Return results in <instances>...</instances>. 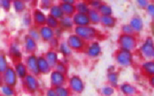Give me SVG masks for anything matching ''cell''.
Listing matches in <instances>:
<instances>
[{"label": "cell", "mask_w": 154, "mask_h": 96, "mask_svg": "<svg viewBox=\"0 0 154 96\" xmlns=\"http://www.w3.org/2000/svg\"><path fill=\"white\" fill-rule=\"evenodd\" d=\"M75 34L83 40H91L96 36V29L91 26H76L75 28Z\"/></svg>", "instance_id": "cell-1"}, {"label": "cell", "mask_w": 154, "mask_h": 96, "mask_svg": "<svg viewBox=\"0 0 154 96\" xmlns=\"http://www.w3.org/2000/svg\"><path fill=\"white\" fill-rule=\"evenodd\" d=\"M119 44L121 50L131 51L136 46V40L131 34H122L119 38Z\"/></svg>", "instance_id": "cell-2"}, {"label": "cell", "mask_w": 154, "mask_h": 96, "mask_svg": "<svg viewBox=\"0 0 154 96\" xmlns=\"http://www.w3.org/2000/svg\"><path fill=\"white\" fill-rule=\"evenodd\" d=\"M2 82L12 87L17 83V75L13 68L8 67L2 74Z\"/></svg>", "instance_id": "cell-3"}, {"label": "cell", "mask_w": 154, "mask_h": 96, "mask_svg": "<svg viewBox=\"0 0 154 96\" xmlns=\"http://www.w3.org/2000/svg\"><path fill=\"white\" fill-rule=\"evenodd\" d=\"M116 59L117 63L123 67L129 66L132 62V55L130 51L125 50H120L116 56Z\"/></svg>", "instance_id": "cell-4"}, {"label": "cell", "mask_w": 154, "mask_h": 96, "mask_svg": "<svg viewBox=\"0 0 154 96\" xmlns=\"http://www.w3.org/2000/svg\"><path fill=\"white\" fill-rule=\"evenodd\" d=\"M67 43L71 47V49L76 50L83 49L84 47V45H85L84 40L77 34H72V35L69 36Z\"/></svg>", "instance_id": "cell-5"}, {"label": "cell", "mask_w": 154, "mask_h": 96, "mask_svg": "<svg viewBox=\"0 0 154 96\" xmlns=\"http://www.w3.org/2000/svg\"><path fill=\"white\" fill-rule=\"evenodd\" d=\"M69 86L75 92L81 93L84 89V84L81 78L78 76H73L69 80Z\"/></svg>", "instance_id": "cell-6"}, {"label": "cell", "mask_w": 154, "mask_h": 96, "mask_svg": "<svg viewBox=\"0 0 154 96\" xmlns=\"http://www.w3.org/2000/svg\"><path fill=\"white\" fill-rule=\"evenodd\" d=\"M25 79V86L27 90L31 92H35L38 89L39 83L33 74H27Z\"/></svg>", "instance_id": "cell-7"}, {"label": "cell", "mask_w": 154, "mask_h": 96, "mask_svg": "<svg viewBox=\"0 0 154 96\" xmlns=\"http://www.w3.org/2000/svg\"><path fill=\"white\" fill-rule=\"evenodd\" d=\"M72 20H73L74 24H75L77 26H87L90 23L88 14H80L78 12L73 15Z\"/></svg>", "instance_id": "cell-8"}, {"label": "cell", "mask_w": 154, "mask_h": 96, "mask_svg": "<svg viewBox=\"0 0 154 96\" xmlns=\"http://www.w3.org/2000/svg\"><path fill=\"white\" fill-rule=\"evenodd\" d=\"M51 81L54 86H62L66 82V76L61 72L54 70L51 74Z\"/></svg>", "instance_id": "cell-9"}, {"label": "cell", "mask_w": 154, "mask_h": 96, "mask_svg": "<svg viewBox=\"0 0 154 96\" xmlns=\"http://www.w3.org/2000/svg\"><path fill=\"white\" fill-rule=\"evenodd\" d=\"M26 68L33 75L39 74L38 68V58L35 55H30L26 58Z\"/></svg>", "instance_id": "cell-10"}, {"label": "cell", "mask_w": 154, "mask_h": 96, "mask_svg": "<svg viewBox=\"0 0 154 96\" xmlns=\"http://www.w3.org/2000/svg\"><path fill=\"white\" fill-rule=\"evenodd\" d=\"M101 52H102V46H101L100 44L97 41L92 42L89 45L87 50V55L90 57H93V58L99 56Z\"/></svg>", "instance_id": "cell-11"}, {"label": "cell", "mask_w": 154, "mask_h": 96, "mask_svg": "<svg viewBox=\"0 0 154 96\" xmlns=\"http://www.w3.org/2000/svg\"><path fill=\"white\" fill-rule=\"evenodd\" d=\"M40 37L43 40L48 41L54 38V31L53 28H50L48 26H42L39 29Z\"/></svg>", "instance_id": "cell-12"}, {"label": "cell", "mask_w": 154, "mask_h": 96, "mask_svg": "<svg viewBox=\"0 0 154 96\" xmlns=\"http://www.w3.org/2000/svg\"><path fill=\"white\" fill-rule=\"evenodd\" d=\"M141 50L142 53L147 57H151L154 56V46L153 40L150 38H147L145 43L141 46Z\"/></svg>", "instance_id": "cell-13"}, {"label": "cell", "mask_w": 154, "mask_h": 96, "mask_svg": "<svg viewBox=\"0 0 154 96\" xmlns=\"http://www.w3.org/2000/svg\"><path fill=\"white\" fill-rule=\"evenodd\" d=\"M32 18L34 20V22L38 26H44L46 22V15L40 9H35L33 11Z\"/></svg>", "instance_id": "cell-14"}, {"label": "cell", "mask_w": 154, "mask_h": 96, "mask_svg": "<svg viewBox=\"0 0 154 96\" xmlns=\"http://www.w3.org/2000/svg\"><path fill=\"white\" fill-rule=\"evenodd\" d=\"M38 68L39 73L48 74L51 71V65L45 57H38Z\"/></svg>", "instance_id": "cell-15"}, {"label": "cell", "mask_w": 154, "mask_h": 96, "mask_svg": "<svg viewBox=\"0 0 154 96\" xmlns=\"http://www.w3.org/2000/svg\"><path fill=\"white\" fill-rule=\"evenodd\" d=\"M14 70L16 72L17 75V77L19 78H25L28 74V69H27L26 65L25 64H23L21 62H17L14 65Z\"/></svg>", "instance_id": "cell-16"}, {"label": "cell", "mask_w": 154, "mask_h": 96, "mask_svg": "<svg viewBox=\"0 0 154 96\" xmlns=\"http://www.w3.org/2000/svg\"><path fill=\"white\" fill-rule=\"evenodd\" d=\"M60 7H61L62 10H63L64 15L66 16H72L75 14L76 11V8H75V4H69V3H66L65 2H62L60 3Z\"/></svg>", "instance_id": "cell-17"}, {"label": "cell", "mask_w": 154, "mask_h": 96, "mask_svg": "<svg viewBox=\"0 0 154 96\" xmlns=\"http://www.w3.org/2000/svg\"><path fill=\"white\" fill-rule=\"evenodd\" d=\"M45 58L49 63L51 67H54V66L57 65V63L59 62V56L58 54L55 52V51H48L45 56Z\"/></svg>", "instance_id": "cell-18"}, {"label": "cell", "mask_w": 154, "mask_h": 96, "mask_svg": "<svg viewBox=\"0 0 154 96\" xmlns=\"http://www.w3.org/2000/svg\"><path fill=\"white\" fill-rule=\"evenodd\" d=\"M59 23H60V26H61V28L63 29H69V28H72L74 25L72 16H66V15H64L60 20Z\"/></svg>", "instance_id": "cell-19"}, {"label": "cell", "mask_w": 154, "mask_h": 96, "mask_svg": "<svg viewBox=\"0 0 154 96\" xmlns=\"http://www.w3.org/2000/svg\"><path fill=\"white\" fill-rule=\"evenodd\" d=\"M24 45H25L26 50L29 52H33L35 50L37 47V44L35 40H33L29 35H26L24 38Z\"/></svg>", "instance_id": "cell-20"}, {"label": "cell", "mask_w": 154, "mask_h": 96, "mask_svg": "<svg viewBox=\"0 0 154 96\" xmlns=\"http://www.w3.org/2000/svg\"><path fill=\"white\" fill-rule=\"evenodd\" d=\"M50 15L57 18V20H60L64 16V13H63L60 4H54L50 8Z\"/></svg>", "instance_id": "cell-21"}, {"label": "cell", "mask_w": 154, "mask_h": 96, "mask_svg": "<svg viewBox=\"0 0 154 96\" xmlns=\"http://www.w3.org/2000/svg\"><path fill=\"white\" fill-rule=\"evenodd\" d=\"M75 5L78 13L88 14L90 10L89 3L86 2H78L75 3Z\"/></svg>", "instance_id": "cell-22"}, {"label": "cell", "mask_w": 154, "mask_h": 96, "mask_svg": "<svg viewBox=\"0 0 154 96\" xmlns=\"http://www.w3.org/2000/svg\"><path fill=\"white\" fill-rule=\"evenodd\" d=\"M9 52L10 54L15 58H20L22 57V52H21L20 48L18 44L12 43L9 47Z\"/></svg>", "instance_id": "cell-23"}, {"label": "cell", "mask_w": 154, "mask_h": 96, "mask_svg": "<svg viewBox=\"0 0 154 96\" xmlns=\"http://www.w3.org/2000/svg\"><path fill=\"white\" fill-rule=\"evenodd\" d=\"M120 91L126 95H133L136 93V88L129 83H123L120 86Z\"/></svg>", "instance_id": "cell-24"}, {"label": "cell", "mask_w": 154, "mask_h": 96, "mask_svg": "<svg viewBox=\"0 0 154 96\" xmlns=\"http://www.w3.org/2000/svg\"><path fill=\"white\" fill-rule=\"evenodd\" d=\"M129 25L133 31L140 32L143 28V21L140 17H133L131 20Z\"/></svg>", "instance_id": "cell-25"}, {"label": "cell", "mask_w": 154, "mask_h": 96, "mask_svg": "<svg viewBox=\"0 0 154 96\" xmlns=\"http://www.w3.org/2000/svg\"><path fill=\"white\" fill-rule=\"evenodd\" d=\"M102 25L108 28H112L115 26L116 20L115 18L111 16H101V21Z\"/></svg>", "instance_id": "cell-26"}, {"label": "cell", "mask_w": 154, "mask_h": 96, "mask_svg": "<svg viewBox=\"0 0 154 96\" xmlns=\"http://www.w3.org/2000/svg\"><path fill=\"white\" fill-rule=\"evenodd\" d=\"M89 19L90 22L93 23H99L101 21V15L98 10L96 9H90V12L88 13Z\"/></svg>", "instance_id": "cell-27"}, {"label": "cell", "mask_w": 154, "mask_h": 96, "mask_svg": "<svg viewBox=\"0 0 154 96\" xmlns=\"http://www.w3.org/2000/svg\"><path fill=\"white\" fill-rule=\"evenodd\" d=\"M99 12L102 16H111L113 13V9L109 4H102L99 8Z\"/></svg>", "instance_id": "cell-28"}, {"label": "cell", "mask_w": 154, "mask_h": 96, "mask_svg": "<svg viewBox=\"0 0 154 96\" xmlns=\"http://www.w3.org/2000/svg\"><path fill=\"white\" fill-rule=\"evenodd\" d=\"M59 49H60V52L65 57L69 56L72 54V49L68 44L67 42H62L60 45H59Z\"/></svg>", "instance_id": "cell-29"}, {"label": "cell", "mask_w": 154, "mask_h": 96, "mask_svg": "<svg viewBox=\"0 0 154 96\" xmlns=\"http://www.w3.org/2000/svg\"><path fill=\"white\" fill-rule=\"evenodd\" d=\"M0 92L4 96H14V90L12 86L3 84L0 87Z\"/></svg>", "instance_id": "cell-30"}, {"label": "cell", "mask_w": 154, "mask_h": 96, "mask_svg": "<svg viewBox=\"0 0 154 96\" xmlns=\"http://www.w3.org/2000/svg\"><path fill=\"white\" fill-rule=\"evenodd\" d=\"M45 23L47 24L48 26H49L50 28H58V26L60 25L59 23V20L57 19V18L54 17L51 15H48L47 16L46 18V22Z\"/></svg>", "instance_id": "cell-31"}, {"label": "cell", "mask_w": 154, "mask_h": 96, "mask_svg": "<svg viewBox=\"0 0 154 96\" xmlns=\"http://www.w3.org/2000/svg\"><path fill=\"white\" fill-rule=\"evenodd\" d=\"M8 68V62L6 56L2 52H0V73L3 74Z\"/></svg>", "instance_id": "cell-32"}, {"label": "cell", "mask_w": 154, "mask_h": 96, "mask_svg": "<svg viewBox=\"0 0 154 96\" xmlns=\"http://www.w3.org/2000/svg\"><path fill=\"white\" fill-rule=\"evenodd\" d=\"M108 81L111 83L113 86H117L118 85V74L116 73L115 71L114 72H108Z\"/></svg>", "instance_id": "cell-33"}, {"label": "cell", "mask_w": 154, "mask_h": 96, "mask_svg": "<svg viewBox=\"0 0 154 96\" xmlns=\"http://www.w3.org/2000/svg\"><path fill=\"white\" fill-rule=\"evenodd\" d=\"M12 6L14 8L15 11L17 13H20V12L23 11L26 8V4L24 2L22 1H14L12 2Z\"/></svg>", "instance_id": "cell-34"}, {"label": "cell", "mask_w": 154, "mask_h": 96, "mask_svg": "<svg viewBox=\"0 0 154 96\" xmlns=\"http://www.w3.org/2000/svg\"><path fill=\"white\" fill-rule=\"evenodd\" d=\"M57 96H69V90L64 86H57L55 88Z\"/></svg>", "instance_id": "cell-35"}, {"label": "cell", "mask_w": 154, "mask_h": 96, "mask_svg": "<svg viewBox=\"0 0 154 96\" xmlns=\"http://www.w3.org/2000/svg\"><path fill=\"white\" fill-rule=\"evenodd\" d=\"M144 70L150 74H154V62H147L143 64Z\"/></svg>", "instance_id": "cell-36"}, {"label": "cell", "mask_w": 154, "mask_h": 96, "mask_svg": "<svg viewBox=\"0 0 154 96\" xmlns=\"http://www.w3.org/2000/svg\"><path fill=\"white\" fill-rule=\"evenodd\" d=\"M29 36L30 38H32L33 40H35V41L36 40H38L41 38L40 34H39V31H38L36 28H30L29 30Z\"/></svg>", "instance_id": "cell-37"}, {"label": "cell", "mask_w": 154, "mask_h": 96, "mask_svg": "<svg viewBox=\"0 0 154 96\" xmlns=\"http://www.w3.org/2000/svg\"><path fill=\"white\" fill-rule=\"evenodd\" d=\"M102 93L105 96H111L114 93V89L113 87L109 86H106L102 88Z\"/></svg>", "instance_id": "cell-38"}, {"label": "cell", "mask_w": 154, "mask_h": 96, "mask_svg": "<svg viewBox=\"0 0 154 96\" xmlns=\"http://www.w3.org/2000/svg\"><path fill=\"white\" fill-rule=\"evenodd\" d=\"M12 5V2L8 0H1L0 1V7L5 10H9Z\"/></svg>", "instance_id": "cell-39"}, {"label": "cell", "mask_w": 154, "mask_h": 96, "mask_svg": "<svg viewBox=\"0 0 154 96\" xmlns=\"http://www.w3.org/2000/svg\"><path fill=\"white\" fill-rule=\"evenodd\" d=\"M23 23L25 26H29L32 23V16L29 14L26 13L23 16Z\"/></svg>", "instance_id": "cell-40"}, {"label": "cell", "mask_w": 154, "mask_h": 96, "mask_svg": "<svg viewBox=\"0 0 154 96\" xmlns=\"http://www.w3.org/2000/svg\"><path fill=\"white\" fill-rule=\"evenodd\" d=\"M122 30H123V32L124 33V34H131L132 35L134 32L133 29L130 26V25H123L122 27Z\"/></svg>", "instance_id": "cell-41"}, {"label": "cell", "mask_w": 154, "mask_h": 96, "mask_svg": "<svg viewBox=\"0 0 154 96\" xmlns=\"http://www.w3.org/2000/svg\"><path fill=\"white\" fill-rule=\"evenodd\" d=\"M56 68H57V71L59 72H61V73L64 74L66 73V64L63 62H60V63H57V65H56Z\"/></svg>", "instance_id": "cell-42"}, {"label": "cell", "mask_w": 154, "mask_h": 96, "mask_svg": "<svg viewBox=\"0 0 154 96\" xmlns=\"http://www.w3.org/2000/svg\"><path fill=\"white\" fill-rule=\"evenodd\" d=\"M42 8L44 9H50L52 6V2L49 1V0H42L40 2Z\"/></svg>", "instance_id": "cell-43"}, {"label": "cell", "mask_w": 154, "mask_h": 96, "mask_svg": "<svg viewBox=\"0 0 154 96\" xmlns=\"http://www.w3.org/2000/svg\"><path fill=\"white\" fill-rule=\"evenodd\" d=\"M101 4H102V2L100 1H91L89 2V5L91 6L93 9H99Z\"/></svg>", "instance_id": "cell-44"}, {"label": "cell", "mask_w": 154, "mask_h": 96, "mask_svg": "<svg viewBox=\"0 0 154 96\" xmlns=\"http://www.w3.org/2000/svg\"><path fill=\"white\" fill-rule=\"evenodd\" d=\"M63 28L61 27L60 28H57L55 31H54V35L57 36V38L61 37L62 34H63Z\"/></svg>", "instance_id": "cell-45"}, {"label": "cell", "mask_w": 154, "mask_h": 96, "mask_svg": "<svg viewBox=\"0 0 154 96\" xmlns=\"http://www.w3.org/2000/svg\"><path fill=\"white\" fill-rule=\"evenodd\" d=\"M47 96H57L55 89H54V88H50V89H48L47 91Z\"/></svg>", "instance_id": "cell-46"}, {"label": "cell", "mask_w": 154, "mask_h": 96, "mask_svg": "<svg viewBox=\"0 0 154 96\" xmlns=\"http://www.w3.org/2000/svg\"><path fill=\"white\" fill-rule=\"evenodd\" d=\"M51 45H52V46H54V47H57V46H58L59 45V41H58V39L57 38H54L53 39H51Z\"/></svg>", "instance_id": "cell-47"}, {"label": "cell", "mask_w": 154, "mask_h": 96, "mask_svg": "<svg viewBox=\"0 0 154 96\" xmlns=\"http://www.w3.org/2000/svg\"><path fill=\"white\" fill-rule=\"evenodd\" d=\"M147 10H148L149 13H150V14L154 16V5H153V4L148 5V7H147Z\"/></svg>", "instance_id": "cell-48"}, {"label": "cell", "mask_w": 154, "mask_h": 96, "mask_svg": "<svg viewBox=\"0 0 154 96\" xmlns=\"http://www.w3.org/2000/svg\"><path fill=\"white\" fill-rule=\"evenodd\" d=\"M138 3L140 4V6H141V7H145V6L147 5V2L142 1V0H140V1H138Z\"/></svg>", "instance_id": "cell-49"}, {"label": "cell", "mask_w": 154, "mask_h": 96, "mask_svg": "<svg viewBox=\"0 0 154 96\" xmlns=\"http://www.w3.org/2000/svg\"><path fill=\"white\" fill-rule=\"evenodd\" d=\"M108 72H114L115 70V68L114 65H110L108 68Z\"/></svg>", "instance_id": "cell-50"}, {"label": "cell", "mask_w": 154, "mask_h": 96, "mask_svg": "<svg viewBox=\"0 0 154 96\" xmlns=\"http://www.w3.org/2000/svg\"><path fill=\"white\" fill-rule=\"evenodd\" d=\"M63 2L66 3H69V4H75V1H72V0H63Z\"/></svg>", "instance_id": "cell-51"}, {"label": "cell", "mask_w": 154, "mask_h": 96, "mask_svg": "<svg viewBox=\"0 0 154 96\" xmlns=\"http://www.w3.org/2000/svg\"><path fill=\"white\" fill-rule=\"evenodd\" d=\"M2 82V74L0 73V84Z\"/></svg>", "instance_id": "cell-52"}, {"label": "cell", "mask_w": 154, "mask_h": 96, "mask_svg": "<svg viewBox=\"0 0 154 96\" xmlns=\"http://www.w3.org/2000/svg\"><path fill=\"white\" fill-rule=\"evenodd\" d=\"M151 83L154 86V76L153 78H152V80H151Z\"/></svg>", "instance_id": "cell-53"}]
</instances>
